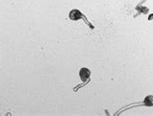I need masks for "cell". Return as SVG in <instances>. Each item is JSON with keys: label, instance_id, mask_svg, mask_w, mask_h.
Returning <instances> with one entry per match:
<instances>
[{"label": "cell", "instance_id": "obj_1", "mask_svg": "<svg viewBox=\"0 0 153 116\" xmlns=\"http://www.w3.org/2000/svg\"><path fill=\"white\" fill-rule=\"evenodd\" d=\"M69 18H70L72 21H78V19H83L84 21L87 23V24H89V26H91V28H93V26H91V24L88 23L87 22V20H86V18L84 16H83L82 14L80 13L78 10H76V9H74V10H72V11L70 12V14H69Z\"/></svg>", "mask_w": 153, "mask_h": 116}, {"label": "cell", "instance_id": "obj_2", "mask_svg": "<svg viewBox=\"0 0 153 116\" xmlns=\"http://www.w3.org/2000/svg\"><path fill=\"white\" fill-rule=\"evenodd\" d=\"M90 75H91V72L89 69H87V68H81L80 71V79L83 81V82H85V81L90 77Z\"/></svg>", "mask_w": 153, "mask_h": 116}, {"label": "cell", "instance_id": "obj_3", "mask_svg": "<svg viewBox=\"0 0 153 116\" xmlns=\"http://www.w3.org/2000/svg\"><path fill=\"white\" fill-rule=\"evenodd\" d=\"M144 105H146V107H152L153 105V96H147V97L144 98Z\"/></svg>", "mask_w": 153, "mask_h": 116}]
</instances>
